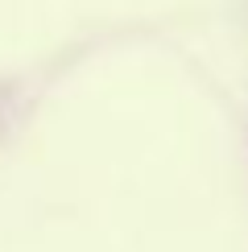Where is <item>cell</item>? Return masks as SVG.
<instances>
[]
</instances>
